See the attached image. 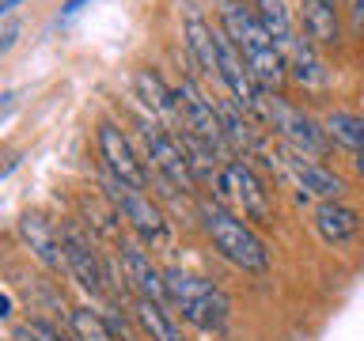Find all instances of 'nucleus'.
Instances as JSON below:
<instances>
[{"instance_id": "f257e3e1", "label": "nucleus", "mask_w": 364, "mask_h": 341, "mask_svg": "<svg viewBox=\"0 0 364 341\" xmlns=\"http://www.w3.org/2000/svg\"><path fill=\"white\" fill-rule=\"evenodd\" d=\"M220 31L235 42V50L243 53V61L250 65V72L262 84L266 95H281L284 80H289V57L281 53V45L269 38V31L262 27V19L255 16V8L243 0H228L220 8Z\"/></svg>"}, {"instance_id": "f03ea898", "label": "nucleus", "mask_w": 364, "mask_h": 341, "mask_svg": "<svg viewBox=\"0 0 364 341\" xmlns=\"http://www.w3.org/2000/svg\"><path fill=\"white\" fill-rule=\"evenodd\" d=\"M201 227H205V235H209L213 250L224 261H232L235 269L255 273V277H262V273L269 269V250L262 243V235L250 227V220H243V216L232 212L228 205H220V201L205 205Z\"/></svg>"}, {"instance_id": "7ed1b4c3", "label": "nucleus", "mask_w": 364, "mask_h": 341, "mask_svg": "<svg viewBox=\"0 0 364 341\" xmlns=\"http://www.w3.org/2000/svg\"><path fill=\"white\" fill-rule=\"evenodd\" d=\"M167 277V296H171V311H182L186 323H193L205 334H220L228 326V315H232V300L220 284L205 281V277H193V273L178 269V266H167L164 269Z\"/></svg>"}, {"instance_id": "20e7f679", "label": "nucleus", "mask_w": 364, "mask_h": 341, "mask_svg": "<svg viewBox=\"0 0 364 341\" xmlns=\"http://www.w3.org/2000/svg\"><path fill=\"white\" fill-rule=\"evenodd\" d=\"M136 136L144 144V163L148 175L164 193H193L198 190V175H193L186 152H182L178 136L164 129L156 118H141L136 121Z\"/></svg>"}, {"instance_id": "39448f33", "label": "nucleus", "mask_w": 364, "mask_h": 341, "mask_svg": "<svg viewBox=\"0 0 364 341\" xmlns=\"http://www.w3.org/2000/svg\"><path fill=\"white\" fill-rule=\"evenodd\" d=\"M99 186H102L99 193L114 205V212L125 220L133 239H141L144 247H164L171 239L167 216L152 197H148V190H133V186H125V182L110 178V175H99Z\"/></svg>"}, {"instance_id": "423d86ee", "label": "nucleus", "mask_w": 364, "mask_h": 341, "mask_svg": "<svg viewBox=\"0 0 364 341\" xmlns=\"http://www.w3.org/2000/svg\"><path fill=\"white\" fill-rule=\"evenodd\" d=\"M266 125L284 141V148L304 152L311 159H323V156H330V148H334L326 125H318L307 110L292 107L284 95H266Z\"/></svg>"}, {"instance_id": "0eeeda50", "label": "nucleus", "mask_w": 364, "mask_h": 341, "mask_svg": "<svg viewBox=\"0 0 364 341\" xmlns=\"http://www.w3.org/2000/svg\"><path fill=\"white\" fill-rule=\"evenodd\" d=\"M216 190H220V197L232 201L235 212L243 216V220H250V224H266L273 216V201H269L266 182H262V175L247 163L243 156L228 159V163L220 167V175H216Z\"/></svg>"}, {"instance_id": "6e6552de", "label": "nucleus", "mask_w": 364, "mask_h": 341, "mask_svg": "<svg viewBox=\"0 0 364 341\" xmlns=\"http://www.w3.org/2000/svg\"><path fill=\"white\" fill-rule=\"evenodd\" d=\"M61 247H65V261H68V281H76L87 296H107L110 292V269L102 261L87 227L80 220H65L61 224Z\"/></svg>"}, {"instance_id": "1a4fd4ad", "label": "nucleus", "mask_w": 364, "mask_h": 341, "mask_svg": "<svg viewBox=\"0 0 364 341\" xmlns=\"http://www.w3.org/2000/svg\"><path fill=\"white\" fill-rule=\"evenodd\" d=\"M175 99H178V114H182L178 129H186V133L198 136V141H205L216 156L224 159V163H228V159H235L232 144H228V136H224L220 114H216V102L205 95L190 76L182 80V84H175Z\"/></svg>"}, {"instance_id": "9d476101", "label": "nucleus", "mask_w": 364, "mask_h": 341, "mask_svg": "<svg viewBox=\"0 0 364 341\" xmlns=\"http://www.w3.org/2000/svg\"><path fill=\"white\" fill-rule=\"evenodd\" d=\"M95 148H99V167L102 175L125 182L133 190H148L152 186V175H148V163L144 156L133 148V141L125 136L114 121H99L95 129Z\"/></svg>"}, {"instance_id": "9b49d317", "label": "nucleus", "mask_w": 364, "mask_h": 341, "mask_svg": "<svg viewBox=\"0 0 364 341\" xmlns=\"http://www.w3.org/2000/svg\"><path fill=\"white\" fill-rule=\"evenodd\" d=\"M114 254H118V266H122V277H125V288H129L136 300H152V303H164L171 307V296H167V277L164 269L152 261V254L144 250L141 239H129L122 235L114 243Z\"/></svg>"}, {"instance_id": "f8f14e48", "label": "nucleus", "mask_w": 364, "mask_h": 341, "mask_svg": "<svg viewBox=\"0 0 364 341\" xmlns=\"http://www.w3.org/2000/svg\"><path fill=\"white\" fill-rule=\"evenodd\" d=\"M19 243L27 247V254L38 261L46 273H53V277H68V261H65V247H61V227H53L46 220L42 212H23L19 224Z\"/></svg>"}, {"instance_id": "ddd939ff", "label": "nucleus", "mask_w": 364, "mask_h": 341, "mask_svg": "<svg viewBox=\"0 0 364 341\" xmlns=\"http://www.w3.org/2000/svg\"><path fill=\"white\" fill-rule=\"evenodd\" d=\"M284 175L292 178V186L300 190V201H341L346 197V182H341L334 170L326 163H318V159L304 156V152H292V148H284Z\"/></svg>"}, {"instance_id": "4468645a", "label": "nucleus", "mask_w": 364, "mask_h": 341, "mask_svg": "<svg viewBox=\"0 0 364 341\" xmlns=\"http://www.w3.org/2000/svg\"><path fill=\"white\" fill-rule=\"evenodd\" d=\"M311 224L318 239H323L326 247H349L353 239L360 235V216L357 209H349L346 201H318L311 209Z\"/></svg>"}, {"instance_id": "2eb2a0df", "label": "nucleus", "mask_w": 364, "mask_h": 341, "mask_svg": "<svg viewBox=\"0 0 364 341\" xmlns=\"http://www.w3.org/2000/svg\"><path fill=\"white\" fill-rule=\"evenodd\" d=\"M300 27L318 50H338L341 45L338 0H300Z\"/></svg>"}, {"instance_id": "dca6fc26", "label": "nucleus", "mask_w": 364, "mask_h": 341, "mask_svg": "<svg viewBox=\"0 0 364 341\" xmlns=\"http://www.w3.org/2000/svg\"><path fill=\"white\" fill-rule=\"evenodd\" d=\"M136 99L144 102L148 118H156V121H167L171 129H178L182 114H178L175 87H167V84H164V76H159L156 68H141V72H136Z\"/></svg>"}, {"instance_id": "f3484780", "label": "nucleus", "mask_w": 364, "mask_h": 341, "mask_svg": "<svg viewBox=\"0 0 364 341\" xmlns=\"http://www.w3.org/2000/svg\"><path fill=\"white\" fill-rule=\"evenodd\" d=\"M289 76L296 80V84H304V87H323L326 80H330V68L323 61V50L307 38V34L300 31V38L292 42V50H289Z\"/></svg>"}, {"instance_id": "a211bd4d", "label": "nucleus", "mask_w": 364, "mask_h": 341, "mask_svg": "<svg viewBox=\"0 0 364 341\" xmlns=\"http://www.w3.org/2000/svg\"><path fill=\"white\" fill-rule=\"evenodd\" d=\"M133 323L148 341H186L182 326L171 318V307L152 303V300H136L133 296Z\"/></svg>"}, {"instance_id": "6ab92c4d", "label": "nucleus", "mask_w": 364, "mask_h": 341, "mask_svg": "<svg viewBox=\"0 0 364 341\" xmlns=\"http://www.w3.org/2000/svg\"><path fill=\"white\" fill-rule=\"evenodd\" d=\"M250 8H255V16L262 19V27L269 31V38L281 45V53L289 57L292 42L300 38V31H296V19H292V8H289V0H250Z\"/></svg>"}, {"instance_id": "aec40b11", "label": "nucleus", "mask_w": 364, "mask_h": 341, "mask_svg": "<svg viewBox=\"0 0 364 341\" xmlns=\"http://www.w3.org/2000/svg\"><path fill=\"white\" fill-rule=\"evenodd\" d=\"M186 50L193 53L198 68L216 76V65H220V53H216V27L193 8L186 11Z\"/></svg>"}, {"instance_id": "412c9836", "label": "nucleus", "mask_w": 364, "mask_h": 341, "mask_svg": "<svg viewBox=\"0 0 364 341\" xmlns=\"http://www.w3.org/2000/svg\"><path fill=\"white\" fill-rule=\"evenodd\" d=\"M326 133L330 141L349 148V152H364V114L357 110H330L326 114Z\"/></svg>"}, {"instance_id": "4be33fe9", "label": "nucleus", "mask_w": 364, "mask_h": 341, "mask_svg": "<svg viewBox=\"0 0 364 341\" xmlns=\"http://www.w3.org/2000/svg\"><path fill=\"white\" fill-rule=\"evenodd\" d=\"M68 330L76 341H114L102 311H91V307H68Z\"/></svg>"}, {"instance_id": "5701e85b", "label": "nucleus", "mask_w": 364, "mask_h": 341, "mask_svg": "<svg viewBox=\"0 0 364 341\" xmlns=\"http://www.w3.org/2000/svg\"><path fill=\"white\" fill-rule=\"evenodd\" d=\"M16 38H19V23H16V19H8V23H4V31H0V53H8L11 45H16Z\"/></svg>"}, {"instance_id": "b1692460", "label": "nucleus", "mask_w": 364, "mask_h": 341, "mask_svg": "<svg viewBox=\"0 0 364 341\" xmlns=\"http://www.w3.org/2000/svg\"><path fill=\"white\" fill-rule=\"evenodd\" d=\"M349 16H353V27H357V31H364V0H353Z\"/></svg>"}, {"instance_id": "393cba45", "label": "nucleus", "mask_w": 364, "mask_h": 341, "mask_svg": "<svg viewBox=\"0 0 364 341\" xmlns=\"http://www.w3.org/2000/svg\"><path fill=\"white\" fill-rule=\"evenodd\" d=\"M11 341H38V337H34V334H31V326L23 323V326H16V330H11Z\"/></svg>"}, {"instance_id": "a878e982", "label": "nucleus", "mask_w": 364, "mask_h": 341, "mask_svg": "<svg viewBox=\"0 0 364 341\" xmlns=\"http://www.w3.org/2000/svg\"><path fill=\"white\" fill-rule=\"evenodd\" d=\"M353 170H357V178L364 182V152H353Z\"/></svg>"}, {"instance_id": "bb28decb", "label": "nucleus", "mask_w": 364, "mask_h": 341, "mask_svg": "<svg viewBox=\"0 0 364 341\" xmlns=\"http://www.w3.org/2000/svg\"><path fill=\"white\" fill-rule=\"evenodd\" d=\"M19 4H23V0H0V16H11Z\"/></svg>"}, {"instance_id": "cd10ccee", "label": "nucleus", "mask_w": 364, "mask_h": 341, "mask_svg": "<svg viewBox=\"0 0 364 341\" xmlns=\"http://www.w3.org/2000/svg\"><path fill=\"white\" fill-rule=\"evenodd\" d=\"M84 4H87V0H68V4H65V11H68V16H73V11H80Z\"/></svg>"}]
</instances>
